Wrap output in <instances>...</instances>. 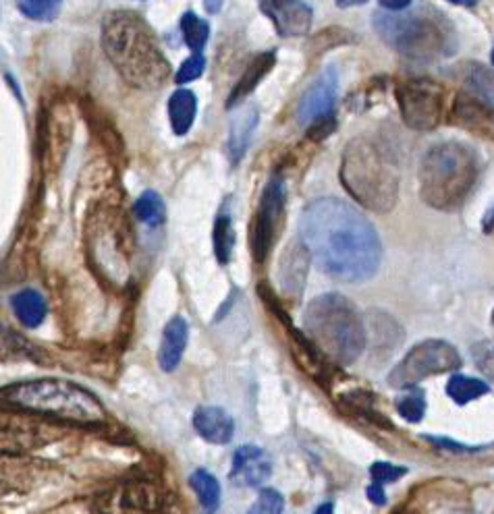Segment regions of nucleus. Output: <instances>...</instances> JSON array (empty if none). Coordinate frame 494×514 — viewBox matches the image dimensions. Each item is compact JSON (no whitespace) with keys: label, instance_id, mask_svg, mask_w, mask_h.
Here are the masks:
<instances>
[{"label":"nucleus","instance_id":"f257e3e1","mask_svg":"<svg viewBox=\"0 0 494 514\" xmlns=\"http://www.w3.org/2000/svg\"><path fill=\"white\" fill-rule=\"evenodd\" d=\"M299 235L316 266L339 282H364L380 266L382 245L372 222L341 199L312 202L301 214Z\"/></svg>","mask_w":494,"mask_h":514},{"label":"nucleus","instance_id":"f03ea898","mask_svg":"<svg viewBox=\"0 0 494 514\" xmlns=\"http://www.w3.org/2000/svg\"><path fill=\"white\" fill-rule=\"evenodd\" d=\"M102 48L117 73L137 90H158L171 77V65L148 23L131 11H113L102 21Z\"/></svg>","mask_w":494,"mask_h":514},{"label":"nucleus","instance_id":"7ed1b4c3","mask_svg":"<svg viewBox=\"0 0 494 514\" xmlns=\"http://www.w3.org/2000/svg\"><path fill=\"white\" fill-rule=\"evenodd\" d=\"M374 25L380 38L409 61H441L453 56L459 46L451 19L430 5L380 13L374 17Z\"/></svg>","mask_w":494,"mask_h":514},{"label":"nucleus","instance_id":"20e7f679","mask_svg":"<svg viewBox=\"0 0 494 514\" xmlns=\"http://www.w3.org/2000/svg\"><path fill=\"white\" fill-rule=\"evenodd\" d=\"M422 202L434 210L453 212L465 204L480 177L478 154L459 141L430 148L420 162Z\"/></svg>","mask_w":494,"mask_h":514},{"label":"nucleus","instance_id":"39448f33","mask_svg":"<svg viewBox=\"0 0 494 514\" xmlns=\"http://www.w3.org/2000/svg\"><path fill=\"white\" fill-rule=\"evenodd\" d=\"M341 181L353 199L372 212H391L399 197L393 156L368 137H355L343 152Z\"/></svg>","mask_w":494,"mask_h":514},{"label":"nucleus","instance_id":"423d86ee","mask_svg":"<svg viewBox=\"0 0 494 514\" xmlns=\"http://www.w3.org/2000/svg\"><path fill=\"white\" fill-rule=\"evenodd\" d=\"M304 326L312 345L341 365L353 363L366 347L362 313L343 295L316 297L306 309Z\"/></svg>","mask_w":494,"mask_h":514},{"label":"nucleus","instance_id":"0eeeda50","mask_svg":"<svg viewBox=\"0 0 494 514\" xmlns=\"http://www.w3.org/2000/svg\"><path fill=\"white\" fill-rule=\"evenodd\" d=\"M3 401L23 411L81 425L102 423L106 415L92 392L65 380H36L9 386L3 390Z\"/></svg>","mask_w":494,"mask_h":514},{"label":"nucleus","instance_id":"6e6552de","mask_svg":"<svg viewBox=\"0 0 494 514\" xmlns=\"http://www.w3.org/2000/svg\"><path fill=\"white\" fill-rule=\"evenodd\" d=\"M403 123L416 131H432L443 123L447 94L432 79H405L395 90Z\"/></svg>","mask_w":494,"mask_h":514},{"label":"nucleus","instance_id":"1a4fd4ad","mask_svg":"<svg viewBox=\"0 0 494 514\" xmlns=\"http://www.w3.org/2000/svg\"><path fill=\"white\" fill-rule=\"evenodd\" d=\"M461 367V355L447 340H424L411 349L403 361L389 374V384L393 388H414L418 382L447 374Z\"/></svg>","mask_w":494,"mask_h":514},{"label":"nucleus","instance_id":"9d476101","mask_svg":"<svg viewBox=\"0 0 494 514\" xmlns=\"http://www.w3.org/2000/svg\"><path fill=\"white\" fill-rule=\"evenodd\" d=\"M285 216V185L283 179L274 177L260 197L256 216L252 220V253L258 264L266 262L274 243H277Z\"/></svg>","mask_w":494,"mask_h":514},{"label":"nucleus","instance_id":"9b49d317","mask_svg":"<svg viewBox=\"0 0 494 514\" xmlns=\"http://www.w3.org/2000/svg\"><path fill=\"white\" fill-rule=\"evenodd\" d=\"M337 85H339V77L337 71L333 67H328L312 85L308 88V92L304 94L297 108V121L310 127L312 123L333 117L335 110V102H337Z\"/></svg>","mask_w":494,"mask_h":514},{"label":"nucleus","instance_id":"f8f14e48","mask_svg":"<svg viewBox=\"0 0 494 514\" xmlns=\"http://www.w3.org/2000/svg\"><path fill=\"white\" fill-rule=\"evenodd\" d=\"M260 9L283 38H297L310 32L314 15L304 0H260Z\"/></svg>","mask_w":494,"mask_h":514},{"label":"nucleus","instance_id":"ddd939ff","mask_svg":"<svg viewBox=\"0 0 494 514\" xmlns=\"http://www.w3.org/2000/svg\"><path fill=\"white\" fill-rule=\"evenodd\" d=\"M272 473L270 456L258 446H241L233 454L231 479L245 488H258Z\"/></svg>","mask_w":494,"mask_h":514},{"label":"nucleus","instance_id":"4468645a","mask_svg":"<svg viewBox=\"0 0 494 514\" xmlns=\"http://www.w3.org/2000/svg\"><path fill=\"white\" fill-rule=\"evenodd\" d=\"M453 121L474 135L494 141V108L474 96H459L453 106Z\"/></svg>","mask_w":494,"mask_h":514},{"label":"nucleus","instance_id":"2eb2a0df","mask_svg":"<svg viewBox=\"0 0 494 514\" xmlns=\"http://www.w3.org/2000/svg\"><path fill=\"white\" fill-rule=\"evenodd\" d=\"M196 432L210 444H229L235 434L233 417L221 407H202L194 415Z\"/></svg>","mask_w":494,"mask_h":514},{"label":"nucleus","instance_id":"dca6fc26","mask_svg":"<svg viewBox=\"0 0 494 514\" xmlns=\"http://www.w3.org/2000/svg\"><path fill=\"white\" fill-rule=\"evenodd\" d=\"M189 338V326L183 318H173L167 328H164L160 351H158V365L162 371H175L177 365L183 359V353L187 349Z\"/></svg>","mask_w":494,"mask_h":514},{"label":"nucleus","instance_id":"f3484780","mask_svg":"<svg viewBox=\"0 0 494 514\" xmlns=\"http://www.w3.org/2000/svg\"><path fill=\"white\" fill-rule=\"evenodd\" d=\"M274 63H277V54L274 52H264V54L256 56V59L247 65V69L243 71L239 81L235 83V88L227 100V108L239 106L247 96H250L258 88V83L272 71Z\"/></svg>","mask_w":494,"mask_h":514},{"label":"nucleus","instance_id":"a211bd4d","mask_svg":"<svg viewBox=\"0 0 494 514\" xmlns=\"http://www.w3.org/2000/svg\"><path fill=\"white\" fill-rule=\"evenodd\" d=\"M310 251L306 249V245H291L281 262V284L283 289L291 295H299L301 289L306 284V272H308V260H310Z\"/></svg>","mask_w":494,"mask_h":514},{"label":"nucleus","instance_id":"6ab92c4d","mask_svg":"<svg viewBox=\"0 0 494 514\" xmlns=\"http://www.w3.org/2000/svg\"><path fill=\"white\" fill-rule=\"evenodd\" d=\"M258 125V110L256 108H241L235 117L231 119V131H229V144L227 152L233 164L241 162L243 154L250 148L252 135Z\"/></svg>","mask_w":494,"mask_h":514},{"label":"nucleus","instance_id":"aec40b11","mask_svg":"<svg viewBox=\"0 0 494 514\" xmlns=\"http://www.w3.org/2000/svg\"><path fill=\"white\" fill-rule=\"evenodd\" d=\"M11 307H13V313L17 316V320L25 328L42 326V322L46 320V313H48V305H46L44 297L34 289H25V291L15 293L11 297Z\"/></svg>","mask_w":494,"mask_h":514},{"label":"nucleus","instance_id":"412c9836","mask_svg":"<svg viewBox=\"0 0 494 514\" xmlns=\"http://www.w3.org/2000/svg\"><path fill=\"white\" fill-rule=\"evenodd\" d=\"M196 112H198V100L194 92L177 90L169 100V119H171L173 131L177 135L189 133L191 125L196 121Z\"/></svg>","mask_w":494,"mask_h":514},{"label":"nucleus","instance_id":"4be33fe9","mask_svg":"<svg viewBox=\"0 0 494 514\" xmlns=\"http://www.w3.org/2000/svg\"><path fill=\"white\" fill-rule=\"evenodd\" d=\"M189 483L200 498L204 514H214L221 506V485H218L216 477L204 469H198L191 473Z\"/></svg>","mask_w":494,"mask_h":514},{"label":"nucleus","instance_id":"5701e85b","mask_svg":"<svg viewBox=\"0 0 494 514\" xmlns=\"http://www.w3.org/2000/svg\"><path fill=\"white\" fill-rule=\"evenodd\" d=\"M214 253L218 264H229L231 255H233V247H235V231H233V222H231V214L225 208L221 214L216 216L214 222Z\"/></svg>","mask_w":494,"mask_h":514},{"label":"nucleus","instance_id":"b1692460","mask_svg":"<svg viewBox=\"0 0 494 514\" xmlns=\"http://www.w3.org/2000/svg\"><path fill=\"white\" fill-rule=\"evenodd\" d=\"M465 85L472 96L494 108V73L482 65H472L465 71Z\"/></svg>","mask_w":494,"mask_h":514},{"label":"nucleus","instance_id":"393cba45","mask_svg":"<svg viewBox=\"0 0 494 514\" xmlns=\"http://www.w3.org/2000/svg\"><path fill=\"white\" fill-rule=\"evenodd\" d=\"M447 394L457 405H468L476 398L488 394V384L470 376H453L447 384Z\"/></svg>","mask_w":494,"mask_h":514},{"label":"nucleus","instance_id":"a878e982","mask_svg":"<svg viewBox=\"0 0 494 514\" xmlns=\"http://www.w3.org/2000/svg\"><path fill=\"white\" fill-rule=\"evenodd\" d=\"M181 34H183V40H185L187 48L194 50V54H200V50H204L206 44H208L210 27L196 13L187 11L181 17Z\"/></svg>","mask_w":494,"mask_h":514},{"label":"nucleus","instance_id":"bb28decb","mask_svg":"<svg viewBox=\"0 0 494 514\" xmlns=\"http://www.w3.org/2000/svg\"><path fill=\"white\" fill-rule=\"evenodd\" d=\"M135 218L148 226H160L164 222V202L156 191H146L133 206Z\"/></svg>","mask_w":494,"mask_h":514},{"label":"nucleus","instance_id":"cd10ccee","mask_svg":"<svg viewBox=\"0 0 494 514\" xmlns=\"http://www.w3.org/2000/svg\"><path fill=\"white\" fill-rule=\"evenodd\" d=\"M17 7L25 17L50 23L61 15L63 0H17Z\"/></svg>","mask_w":494,"mask_h":514},{"label":"nucleus","instance_id":"c85d7f7f","mask_svg":"<svg viewBox=\"0 0 494 514\" xmlns=\"http://www.w3.org/2000/svg\"><path fill=\"white\" fill-rule=\"evenodd\" d=\"M397 411L399 415L409 421V423H418L422 421L424 413H426V398H424V392L422 390H414L405 394L401 401L397 403Z\"/></svg>","mask_w":494,"mask_h":514},{"label":"nucleus","instance_id":"c756f323","mask_svg":"<svg viewBox=\"0 0 494 514\" xmlns=\"http://www.w3.org/2000/svg\"><path fill=\"white\" fill-rule=\"evenodd\" d=\"M285 500L277 490H262L250 514H283Z\"/></svg>","mask_w":494,"mask_h":514},{"label":"nucleus","instance_id":"7c9ffc66","mask_svg":"<svg viewBox=\"0 0 494 514\" xmlns=\"http://www.w3.org/2000/svg\"><path fill=\"white\" fill-rule=\"evenodd\" d=\"M474 361L482 374L494 382V340L480 342L474 347Z\"/></svg>","mask_w":494,"mask_h":514},{"label":"nucleus","instance_id":"2f4dec72","mask_svg":"<svg viewBox=\"0 0 494 514\" xmlns=\"http://www.w3.org/2000/svg\"><path fill=\"white\" fill-rule=\"evenodd\" d=\"M405 473H407V469H405V467L391 465V463H374V465L370 467L372 481H374V483H378V485L393 483V481L401 479Z\"/></svg>","mask_w":494,"mask_h":514},{"label":"nucleus","instance_id":"473e14b6","mask_svg":"<svg viewBox=\"0 0 494 514\" xmlns=\"http://www.w3.org/2000/svg\"><path fill=\"white\" fill-rule=\"evenodd\" d=\"M204 67H206V59L202 54H194L189 56V59L181 65V69L177 71L175 75V81L177 83H189V81H196L202 73H204Z\"/></svg>","mask_w":494,"mask_h":514},{"label":"nucleus","instance_id":"72a5a7b5","mask_svg":"<svg viewBox=\"0 0 494 514\" xmlns=\"http://www.w3.org/2000/svg\"><path fill=\"white\" fill-rule=\"evenodd\" d=\"M368 498H370V502L376 504V506L387 504V496H384L382 485H378V483H372V485H370V488H368Z\"/></svg>","mask_w":494,"mask_h":514},{"label":"nucleus","instance_id":"f704fd0d","mask_svg":"<svg viewBox=\"0 0 494 514\" xmlns=\"http://www.w3.org/2000/svg\"><path fill=\"white\" fill-rule=\"evenodd\" d=\"M380 5L391 13H397V11H405L411 5V0H380Z\"/></svg>","mask_w":494,"mask_h":514},{"label":"nucleus","instance_id":"c9c22d12","mask_svg":"<svg viewBox=\"0 0 494 514\" xmlns=\"http://www.w3.org/2000/svg\"><path fill=\"white\" fill-rule=\"evenodd\" d=\"M393 514H422V510H420L416 504H411V500H409V504H403V506L397 508Z\"/></svg>","mask_w":494,"mask_h":514},{"label":"nucleus","instance_id":"e433bc0d","mask_svg":"<svg viewBox=\"0 0 494 514\" xmlns=\"http://www.w3.org/2000/svg\"><path fill=\"white\" fill-rule=\"evenodd\" d=\"M204 5L208 9V13H218L223 7V0H204Z\"/></svg>","mask_w":494,"mask_h":514},{"label":"nucleus","instance_id":"4c0bfd02","mask_svg":"<svg viewBox=\"0 0 494 514\" xmlns=\"http://www.w3.org/2000/svg\"><path fill=\"white\" fill-rule=\"evenodd\" d=\"M368 3V0H337V5L341 9H349V7H358V5H364Z\"/></svg>","mask_w":494,"mask_h":514},{"label":"nucleus","instance_id":"58836bf2","mask_svg":"<svg viewBox=\"0 0 494 514\" xmlns=\"http://www.w3.org/2000/svg\"><path fill=\"white\" fill-rule=\"evenodd\" d=\"M492 228H494V208H492V210L486 214V218H484V231L490 233Z\"/></svg>","mask_w":494,"mask_h":514},{"label":"nucleus","instance_id":"ea45409f","mask_svg":"<svg viewBox=\"0 0 494 514\" xmlns=\"http://www.w3.org/2000/svg\"><path fill=\"white\" fill-rule=\"evenodd\" d=\"M335 512V508H333V504L331 502H326V504H322V506H318L316 508V512L314 514H333Z\"/></svg>","mask_w":494,"mask_h":514},{"label":"nucleus","instance_id":"a19ab883","mask_svg":"<svg viewBox=\"0 0 494 514\" xmlns=\"http://www.w3.org/2000/svg\"><path fill=\"white\" fill-rule=\"evenodd\" d=\"M453 5H459V7H474L478 0H451Z\"/></svg>","mask_w":494,"mask_h":514},{"label":"nucleus","instance_id":"79ce46f5","mask_svg":"<svg viewBox=\"0 0 494 514\" xmlns=\"http://www.w3.org/2000/svg\"><path fill=\"white\" fill-rule=\"evenodd\" d=\"M492 65H494V48H492Z\"/></svg>","mask_w":494,"mask_h":514},{"label":"nucleus","instance_id":"37998d69","mask_svg":"<svg viewBox=\"0 0 494 514\" xmlns=\"http://www.w3.org/2000/svg\"><path fill=\"white\" fill-rule=\"evenodd\" d=\"M457 514H468V512H457Z\"/></svg>","mask_w":494,"mask_h":514},{"label":"nucleus","instance_id":"c03bdc74","mask_svg":"<svg viewBox=\"0 0 494 514\" xmlns=\"http://www.w3.org/2000/svg\"><path fill=\"white\" fill-rule=\"evenodd\" d=\"M492 322H494V313H492Z\"/></svg>","mask_w":494,"mask_h":514}]
</instances>
